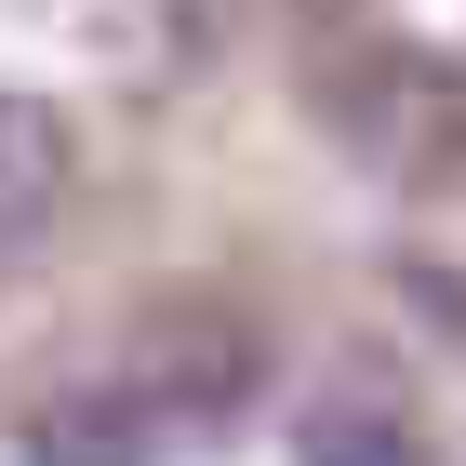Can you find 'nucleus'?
Returning a JSON list of instances; mask_svg holds the SVG:
<instances>
[{"label":"nucleus","mask_w":466,"mask_h":466,"mask_svg":"<svg viewBox=\"0 0 466 466\" xmlns=\"http://www.w3.org/2000/svg\"><path fill=\"white\" fill-rule=\"evenodd\" d=\"M333 120H347L360 160H440L466 134V94L427 54H373V80H333Z\"/></svg>","instance_id":"f257e3e1"},{"label":"nucleus","mask_w":466,"mask_h":466,"mask_svg":"<svg viewBox=\"0 0 466 466\" xmlns=\"http://www.w3.org/2000/svg\"><path fill=\"white\" fill-rule=\"evenodd\" d=\"M27 466H160L147 387H54L27 413Z\"/></svg>","instance_id":"f03ea898"},{"label":"nucleus","mask_w":466,"mask_h":466,"mask_svg":"<svg viewBox=\"0 0 466 466\" xmlns=\"http://www.w3.org/2000/svg\"><path fill=\"white\" fill-rule=\"evenodd\" d=\"M54 187H67V120L40 94H0V240H27L54 214Z\"/></svg>","instance_id":"7ed1b4c3"},{"label":"nucleus","mask_w":466,"mask_h":466,"mask_svg":"<svg viewBox=\"0 0 466 466\" xmlns=\"http://www.w3.org/2000/svg\"><path fill=\"white\" fill-rule=\"evenodd\" d=\"M293 466H427V440L400 413H360V400H307L293 413Z\"/></svg>","instance_id":"20e7f679"}]
</instances>
